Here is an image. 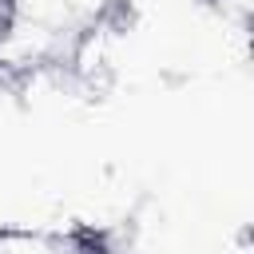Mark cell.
Listing matches in <instances>:
<instances>
[{
  "instance_id": "cell-1",
  "label": "cell",
  "mask_w": 254,
  "mask_h": 254,
  "mask_svg": "<svg viewBox=\"0 0 254 254\" xmlns=\"http://www.w3.org/2000/svg\"><path fill=\"white\" fill-rule=\"evenodd\" d=\"M67 254H115L107 230H95V226H75L71 238H67Z\"/></svg>"
},
{
  "instance_id": "cell-2",
  "label": "cell",
  "mask_w": 254,
  "mask_h": 254,
  "mask_svg": "<svg viewBox=\"0 0 254 254\" xmlns=\"http://www.w3.org/2000/svg\"><path fill=\"white\" fill-rule=\"evenodd\" d=\"M12 24H16V0H0V44L8 40Z\"/></svg>"
},
{
  "instance_id": "cell-3",
  "label": "cell",
  "mask_w": 254,
  "mask_h": 254,
  "mask_svg": "<svg viewBox=\"0 0 254 254\" xmlns=\"http://www.w3.org/2000/svg\"><path fill=\"white\" fill-rule=\"evenodd\" d=\"M8 238H20L16 230H8V226H0V242H8Z\"/></svg>"
},
{
  "instance_id": "cell-4",
  "label": "cell",
  "mask_w": 254,
  "mask_h": 254,
  "mask_svg": "<svg viewBox=\"0 0 254 254\" xmlns=\"http://www.w3.org/2000/svg\"><path fill=\"white\" fill-rule=\"evenodd\" d=\"M0 254H4V242H0Z\"/></svg>"
}]
</instances>
